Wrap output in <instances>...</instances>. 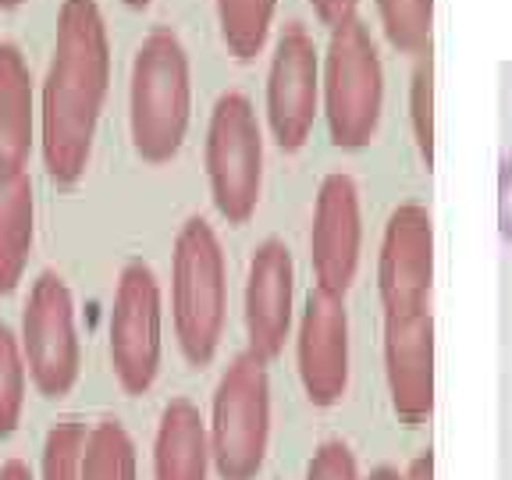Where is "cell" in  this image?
Masks as SVG:
<instances>
[{
	"instance_id": "4fadbf2b",
	"label": "cell",
	"mask_w": 512,
	"mask_h": 480,
	"mask_svg": "<svg viewBox=\"0 0 512 480\" xmlns=\"http://www.w3.org/2000/svg\"><path fill=\"white\" fill-rule=\"evenodd\" d=\"M384 384L402 427H424L434 413V317L431 310L384 317Z\"/></svg>"
},
{
	"instance_id": "7a4b0ae2",
	"label": "cell",
	"mask_w": 512,
	"mask_h": 480,
	"mask_svg": "<svg viewBox=\"0 0 512 480\" xmlns=\"http://www.w3.org/2000/svg\"><path fill=\"white\" fill-rule=\"evenodd\" d=\"M192 118L189 57L171 29H153L136 50L128 86V128L132 146L146 164L178 157Z\"/></svg>"
},
{
	"instance_id": "7402d4cb",
	"label": "cell",
	"mask_w": 512,
	"mask_h": 480,
	"mask_svg": "<svg viewBox=\"0 0 512 480\" xmlns=\"http://www.w3.org/2000/svg\"><path fill=\"white\" fill-rule=\"evenodd\" d=\"M89 427L82 420H57L47 431L40 456V480H82Z\"/></svg>"
},
{
	"instance_id": "8992f818",
	"label": "cell",
	"mask_w": 512,
	"mask_h": 480,
	"mask_svg": "<svg viewBox=\"0 0 512 480\" xmlns=\"http://www.w3.org/2000/svg\"><path fill=\"white\" fill-rule=\"evenodd\" d=\"M203 164L217 214L228 224H246L264 189V132L249 96L224 93L214 104Z\"/></svg>"
},
{
	"instance_id": "f1b7e54d",
	"label": "cell",
	"mask_w": 512,
	"mask_h": 480,
	"mask_svg": "<svg viewBox=\"0 0 512 480\" xmlns=\"http://www.w3.org/2000/svg\"><path fill=\"white\" fill-rule=\"evenodd\" d=\"M363 480H406V473H399L395 466H377V470H370V477Z\"/></svg>"
},
{
	"instance_id": "d4e9b609",
	"label": "cell",
	"mask_w": 512,
	"mask_h": 480,
	"mask_svg": "<svg viewBox=\"0 0 512 480\" xmlns=\"http://www.w3.org/2000/svg\"><path fill=\"white\" fill-rule=\"evenodd\" d=\"M498 232L512 246V160L509 157L498 168Z\"/></svg>"
},
{
	"instance_id": "ffe728a7",
	"label": "cell",
	"mask_w": 512,
	"mask_h": 480,
	"mask_svg": "<svg viewBox=\"0 0 512 480\" xmlns=\"http://www.w3.org/2000/svg\"><path fill=\"white\" fill-rule=\"evenodd\" d=\"M381 29L402 54H427L434 29V0H377Z\"/></svg>"
},
{
	"instance_id": "ac0fdd59",
	"label": "cell",
	"mask_w": 512,
	"mask_h": 480,
	"mask_svg": "<svg viewBox=\"0 0 512 480\" xmlns=\"http://www.w3.org/2000/svg\"><path fill=\"white\" fill-rule=\"evenodd\" d=\"M82 480H139L136 441L118 420H100L89 427Z\"/></svg>"
},
{
	"instance_id": "8fae6325",
	"label": "cell",
	"mask_w": 512,
	"mask_h": 480,
	"mask_svg": "<svg viewBox=\"0 0 512 480\" xmlns=\"http://www.w3.org/2000/svg\"><path fill=\"white\" fill-rule=\"evenodd\" d=\"M296 374L310 406L335 409L349 392V313L345 299L310 288L296 328Z\"/></svg>"
},
{
	"instance_id": "9c48e42d",
	"label": "cell",
	"mask_w": 512,
	"mask_h": 480,
	"mask_svg": "<svg viewBox=\"0 0 512 480\" xmlns=\"http://www.w3.org/2000/svg\"><path fill=\"white\" fill-rule=\"evenodd\" d=\"M434 288V221L420 203L392 210L377 253V299L384 317L424 313Z\"/></svg>"
},
{
	"instance_id": "484cf974",
	"label": "cell",
	"mask_w": 512,
	"mask_h": 480,
	"mask_svg": "<svg viewBox=\"0 0 512 480\" xmlns=\"http://www.w3.org/2000/svg\"><path fill=\"white\" fill-rule=\"evenodd\" d=\"M313 11H317V18L324 25H331V29H338L342 22H349V18H356V0H310Z\"/></svg>"
},
{
	"instance_id": "6da1fadb",
	"label": "cell",
	"mask_w": 512,
	"mask_h": 480,
	"mask_svg": "<svg viewBox=\"0 0 512 480\" xmlns=\"http://www.w3.org/2000/svg\"><path fill=\"white\" fill-rule=\"evenodd\" d=\"M107 86L111 40L104 15L96 0H64L40 107L43 168L57 185H72L86 175Z\"/></svg>"
},
{
	"instance_id": "3957f363",
	"label": "cell",
	"mask_w": 512,
	"mask_h": 480,
	"mask_svg": "<svg viewBox=\"0 0 512 480\" xmlns=\"http://www.w3.org/2000/svg\"><path fill=\"white\" fill-rule=\"evenodd\" d=\"M228 320V264L217 232L203 217H189L171 253V324L175 342L192 367L217 356Z\"/></svg>"
},
{
	"instance_id": "4316f807",
	"label": "cell",
	"mask_w": 512,
	"mask_h": 480,
	"mask_svg": "<svg viewBox=\"0 0 512 480\" xmlns=\"http://www.w3.org/2000/svg\"><path fill=\"white\" fill-rule=\"evenodd\" d=\"M406 480H434V456L431 452H420V456L409 463Z\"/></svg>"
},
{
	"instance_id": "7c38bea8",
	"label": "cell",
	"mask_w": 512,
	"mask_h": 480,
	"mask_svg": "<svg viewBox=\"0 0 512 480\" xmlns=\"http://www.w3.org/2000/svg\"><path fill=\"white\" fill-rule=\"evenodd\" d=\"M363 253V210L360 189L349 175L335 171L320 182L317 203H313V228H310V264L313 288L345 296L360 271Z\"/></svg>"
},
{
	"instance_id": "5bb4252c",
	"label": "cell",
	"mask_w": 512,
	"mask_h": 480,
	"mask_svg": "<svg viewBox=\"0 0 512 480\" xmlns=\"http://www.w3.org/2000/svg\"><path fill=\"white\" fill-rule=\"evenodd\" d=\"M292 303H296V264L281 239L256 246L246 271V342L264 363L278 360L292 335Z\"/></svg>"
},
{
	"instance_id": "603a6c76",
	"label": "cell",
	"mask_w": 512,
	"mask_h": 480,
	"mask_svg": "<svg viewBox=\"0 0 512 480\" xmlns=\"http://www.w3.org/2000/svg\"><path fill=\"white\" fill-rule=\"evenodd\" d=\"M409 125H413L416 150L424 164H434V64L431 57H420L409 82Z\"/></svg>"
},
{
	"instance_id": "cb8c5ba5",
	"label": "cell",
	"mask_w": 512,
	"mask_h": 480,
	"mask_svg": "<svg viewBox=\"0 0 512 480\" xmlns=\"http://www.w3.org/2000/svg\"><path fill=\"white\" fill-rule=\"evenodd\" d=\"M306 480H363L356 452L345 441H320L317 452L306 463Z\"/></svg>"
},
{
	"instance_id": "4dcf8cb0",
	"label": "cell",
	"mask_w": 512,
	"mask_h": 480,
	"mask_svg": "<svg viewBox=\"0 0 512 480\" xmlns=\"http://www.w3.org/2000/svg\"><path fill=\"white\" fill-rule=\"evenodd\" d=\"M22 0H0V8H18Z\"/></svg>"
},
{
	"instance_id": "e0dca14e",
	"label": "cell",
	"mask_w": 512,
	"mask_h": 480,
	"mask_svg": "<svg viewBox=\"0 0 512 480\" xmlns=\"http://www.w3.org/2000/svg\"><path fill=\"white\" fill-rule=\"evenodd\" d=\"M32 200L29 171H0V296L15 292L32 253Z\"/></svg>"
},
{
	"instance_id": "d6986e66",
	"label": "cell",
	"mask_w": 512,
	"mask_h": 480,
	"mask_svg": "<svg viewBox=\"0 0 512 480\" xmlns=\"http://www.w3.org/2000/svg\"><path fill=\"white\" fill-rule=\"evenodd\" d=\"M278 0H217L221 36L239 61H253L267 43Z\"/></svg>"
},
{
	"instance_id": "30bf717a",
	"label": "cell",
	"mask_w": 512,
	"mask_h": 480,
	"mask_svg": "<svg viewBox=\"0 0 512 480\" xmlns=\"http://www.w3.org/2000/svg\"><path fill=\"white\" fill-rule=\"evenodd\" d=\"M320 111V57L313 36L299 22H288L274 43L267 72V125L278 150L296 153L306 146Z\"/></svg>"
},
{
	"instance_id": "277c9868",
	"label": "cell",
	"mask_w": 512,
	"mask_h": 480,
	"mask_svg": "<svg viewBox=\"0 0 512 480\" xmlns=\"http://www.w3.org/2000/svg\"><path fill=\"white\" fill-rule=\"evenodd\" d=\"M210 459L217 480H256L271 452V374L253 352H239L210 399Z\"/></svg>"
},
{
	"instance_id": "f546056e",
	"label": "cell",
	"mask_w": 512,
	"mask_h": 480,
	"mask_svg": "<svg viewBox=\"0 0 512 480\" xmlns=\"http://www.w3.org/2000/svg\"><path fill=\"white\" fill-rule=\"evenodd\" d=\"M128 8H146V4H150V0H125Z\"/></svg>"
},
{
	"instance_id": "ba28073f",
	"label": "cell",
	"mask_w": 512,
	"mask_h": 480,
	"mask_svg": "<svg viewBox=\"0 0 512 480\" xmlns=\"http://www.w3.org/2000/svg\"><path fill=\"white\" fill-rule=\"evenodd\" d=\"M22 356L32 388L57 402L72 392L82 370V345L75 331V303L61 274L43 271L32 281L22 310Z\"/></svg>"
},
{
	"instance_id": "9a60e30c",
	"label": "cell",
	"mask_w": 512,
	"mask_h": 480,
	"mask_svg": "<svg viewBox=\"0 0 512 480\" xmlns=\"http://www.w3.org/2000/svg\"><path fill=\"white\" fill-rule=\"evenodd\" d=\"M207 416L189 399H171L160 409L153 434V480H210Z\"/></svg>"
},
{
	"instance_id": "44dd1931",
	"label": "cell",
	"mask_w": 512,
	"mask_h": 480,
	"mask_svg": "<svg viewBox=\"0 0 512 480\" xmlns=\"http://www.w3.org/2000/svg\"><path fill=\"white\" fill-rule=\"evenodd\" d=\"M25 388H29V367H25L18 335L0 324V441L11 438L22 424Z\"/></svg>"
},
{
	"instance_id": "5b68a950",
	"label": "cell",
	"mask_w": 512,
	"mask_h": 480,
	"mask_svg": "<svg viewBox=\"0 0 512 480\" xmlns=\"http://www.w3.org/2000/svg\"><path fill=\"white\" fill-rule=\"evenodd\" d=\"M320 93L328 136L338 150H363L374 143L384 111V72L374 36L360 18L331 29Z\"/></svg>"
},
{
	"instance_id": "2e32d148",
	"label": "cell",
	"mask_w": 512,
	"mask_h": 480,
	"mask_svg": "<svg viewBox=\"0 0 512 480\" xmlns=\"http://www.w3.org/2000/svg\"><path fill=\"white\" fill-rule=\"evenodd\" d=\"M32 150V75L15 43H0V171H25Z\"/></svg>"
},
{
	"instance_id": "52a82bcc",
	"label": "cell",
	"mask_w": 512,
	"mask_h": 480,
	"mask_svg": "<svg viewBox=\"0 0 512 480\" xmlns=\"http://www.w3.org/2000/svg\"><path fill=\"white\" fill-rule=\"evenodd\" d=\"M107 352L121 392H150L164 356V306H160L157 274L143 260H132L118 274L111 324H107Z\"/></svg>"
},
{
	"instance_id": "83f0119b",
	"label": "cell",
	"mask_w": 512,
	"mask_h": 480,
	"mask_svg": "<svg viewBox=\"0 0 512 480\" xmlns=\"http://www.w3.org/2000/svg\"><path fill=\"white\" fill-rule=\"evenodd\" d=\"M0 480H36L29 470V463L22 459H8V463H0Z\"/></svg>"
}]
</instances>
